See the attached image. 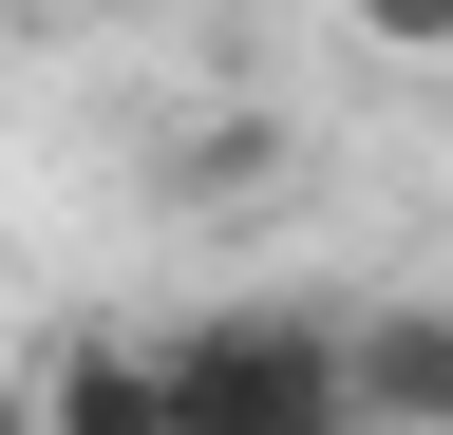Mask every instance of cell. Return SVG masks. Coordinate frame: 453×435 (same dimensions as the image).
<instances>
[{
  "mask_svg": "<svg viewBox=\"0 0 453 435\" xmlns=\"http://www.w3.org/2000/svg\"><path fill=\"white\" fill-rule=\"evenodd\" d=\"M0 435H57V416H38V398H0Z\"/></svg>",
  "mask_w": 453,
  "mask_h": 435,
  "instance_id": "5",
  "label": "cell"
},
{
  "mask_svg": "<svg viewBox=\"0 0 453 435\" xmlns=\"http://www.w3.org/2000/svg\"><path fill=\"white\" fill-rule=\"evenodd\" d=\"M340 341H359V416L378 435H453V303H378Z\"/></svg>",
  "mask_w": 453,
  "mask_h": 435,
  "instance_id": "2",
  "label": "cell"
},
{
  "mask_svg": "<svg viewBox=\"0 0 453 435\" xmlns=\"http://www.w3.org/2000/svg\"><path fill=\"white\" fill-rule=\"evenodd\" d=\"M359 38L378 58H453V0H359Z\"/></svg>",
  "mask_w": 453,
  "mask_h": 435,
  "instance_id": "4",
  "label": "cell"
},
{
  "mask_svg": "<svg viewBox=\"0 0 453 435\" xmlns=\"http://www.w3.org/2000/svg\"><path fill=\"white\" fill-rule=\"evenodd\" d=\"M170 435H378L359 416V341L303 303H208L170 341Z\"/></svg>",
  "mask_w": 453,
  "mask_h": 435,
  "instance_id": "1",
  "label": "cell"
},
{
  "mask_svg": "<svg viewBox=\"0 0 453 435\" xmlns=\"http://www.w3.org/2000/svg\"><path fill=\"white\" fill-rule=\"evenodd\" d=\"M38 416H57V435H170V341H113V322L57 341V360H38Z\"/></svg>",
  "mask_w": 453,
  "mask_h": 435,
  "instance_id": "3",
  "label": "cell"
}]
</instances>
